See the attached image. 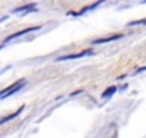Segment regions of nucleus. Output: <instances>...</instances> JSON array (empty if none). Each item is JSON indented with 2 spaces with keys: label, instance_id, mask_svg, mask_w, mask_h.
Instances as JSON below:
<instances>
[{
  "label": "nucleus",
  "instance_id": "obj_1",
  "mask_svg": "<svg viewBox=\"0 0 146 138\" xmlns=\"http://www.w3.org/2000/svg\"><path fill=\"white\" fill-rule=\"evenodd\" d=\"M23 86H25V81H17V82L13 84L12 86H9V88H6V89L2 91V99H5L6 96H9V95H12V94H15V92H17V91H20Z\"/></svg>",
  "mask_w": 146,
  "mask_h": 138
},
{
  "label": "nucleus",
  "instance_id": "obj_2",
  "mask_svg": "<svg viewBox=\"0 0 146 138\" xmlns=\"http://www.w3.org/2000/svg\"><path fill=\"white\" fill-rule=\"evenodd\" d=\"M37 29H40V27H39V26L27 27V29H25V30H22V32H17V33H15V35H12V36H7V38L5 39V43L9 42V40H12V39H15V38H19V36H22V35H26V33H29V32H36Z\"/></svg>",
  "mask_w": 146,
  "mask_h": 138
},
{
  "label": "nucleus",
  "instance_id": "obj_3",
  "mask_svg": "<svg viewBox=\"0 0 146 138\" xmlns=\"http://www.w3.org/2000/svg\"><path fill=\"white\" fill-rule=\"evenodd\" d=\"M92 50H85V52H80V53H75V55H66V56H60L57 58V60H67V59H78V58H83L86 55H90Z\"/></svg>",
  "mask_w": 146,
  "mask_h": 138
},
{
  "label": "nucleus",
  "instance_id": "obj_4",
  "mask_svg": "<svg viewBox=\"0 0 146 138\" xmlns=\"http://www.w3.org/2000/svg\"><path fill=\"white\" fill-rule=\"evenodd\" d=\"M120 38H122V35H112V36H109V38L96 39V40H93V43H95V45H99V43H108V42H112V40H116V39H120Z\"/></svg>",
  "mask_w": 146,
  "mask_h": 138
},
{
  "label": "nucleus",
  "instance_id": "obj_5",
  "mask_svg": "<svg viewBox=\"0 0 146 138\" xmlns=\"http://www.w3.org/2000/svg\"><path fill=\"white\" fill-rule=\"evenodd\" d=\"M23 108H25V107H20V108H19V109H17L16 112H13L12 115H9V117H5V118H2V124L7 122L9 119H13V118H16V117H17V115H19V114H20V112L23 111Z\"/></svg>",
  "mask_w": 146,
  "mask_h": 138
},
{
  "label": "nucleus",
  "instance_id": "obj_6",
  "mask_svg": "<svg viewBox=\"0 0 146 138\" xmlns=\"http://www.w3.org/2000/svg\"><path fill=\"white\" fill-rule=\"evenodd\" d=\"M100 5V2H98V3H93V5H89V6H86L85 9H82L79 13H75V16H80V15H83V13H86L88 10H92V9H95V7H98Z\"/></svg>",
  "mask_w": 146,
  "mask_h": 138
},
{
  "label": "nucleus",
  "instance_id": "obj_7",
  "mask_svg": "<svg viewBox=\"0 0 146 138\" xmlns=\"http://www.w3.org/2000/svg\"><path fill=\"white\" fill-rule=\"evenodd\" d=\"M116 91H117V89H116V86H109V88L102 94V98H109V96H112Z\"/></svg>",
  "mask_w": 146,
  "mask_h": 138
},
{
  "label": "nucleus",
  "instance_id": "obj_8",
  "mask_svg": "<svg viewBox=\"0 0 146 138\" xmlns=\"http://www.w3.org/2000/svg\"><path fill=\"white\" fill-rule=\"evenodd\" d=\"M36 9V5L35 3H30V5H26V6H22V7H17L15 10V13H19V12H23V10H33Z\"/></svg>",
  "mask_w": 146,
  "mask_h": 138
},
{
  "label": "nucleus",
  "instance_id": "obj_9",
  "mask_svg": "<svg viewBox=\"0 0 146 138\" xmlns=\"http://www.w3.org/2000/svg\"><path fill=\"white\" fill-rule=\"evenodd\" d=\"M133 25H146V19H143V20H136V22H130V23H127V26H133Z\"/></svg>",
  "mask_w": 146,
  "mask_h": 138
}]
</instances>
